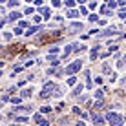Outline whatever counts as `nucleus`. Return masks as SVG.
<instances>
[{"mask_svg": "<svg viewBox=\"0 0 126 126\" xmlns=\"http://www.w3.org/2000/svg\"><path fill=\"white\" fill-rule=\"evenodd\" d=\"M106 123L110 126H123L124 124V117L115 113V111H108L106 113Z\"/></svg>", "mask_w": 126, "mask_h": 126, "instance_id": "obj_1", "label": "nucleus"}, {"mask_svg": "<svg viewBox=\"0 0 126 126\" xmlns=\"http://www.w3.org/2000/svg\"><path fill=\"white\" fill-rule=\"evenodd\" d=\"M57 90H59V86H57V84H53V82H47V84L44 86V90L40 92V97H42V99L51 97V95L57 93Z\"/></svg>", "mask_w": 126, "mask_h": 126, "instance_id": "obj_2", "label": "nucleus"}, {"mask_svg": "<svg viewBox=\"0 0 126 126\" xmlns=\"http://www.w3.org/2000/svg\"><path fill=\"white\" fill-rule=\"evenodd\" d=\"M80 68H82V59H77L73 64H69V66H68L66 69H64V73H68L69 77H73V75H75V73L79 71Z\"/></svg>", "mask_w": 126, "mask_h": 126, "instance_id": "obj_3", "label": "nucleus"}, {"mask_svg": "<svg viewBox=\"0 0 126 126\" xmlns=\"http://www.w3.org/2000/svg\"><path fill=\"white\" fill-rule=\"evenodd\" d=\"M20 16H22V15H20L18 11H13V13H9V15H7V20H11V22H13V20H18Z\"/></svg>", "mask_w": 126, "mask_h": 126, "instance_id": "obj_4", "label": "nucleus"}, {"mask_svg": "<svg viewBox=\"0 0 126 126\" xmlns=\"http://www.w3.org/2000/svg\"><path fill=\"white\" fill-rule=\"evenodd\" d=\"M66 15H68V18H77V16H80V13H79V11H75V9H69Z\"/></svg>", "mask_w": 126, "mask_h": 126, "instance_id": "obj_5", "label": "nucleus"}, {"mask_svg": "<svg viewBox=\"0 0 126 126\" xmlns=\"http://www.w3.org/2000/svg\"><path fill=\"white\" fill-rule=\"evenodd\" d=\"M42 29H44V28H40V26H38V28H37V26H35V28H29L28 31H26V35H28V37H29V35H33V33H37V31H42Z\"/></svg>", "mask_w": 126, "mask_h": 126, "instance_id": "obj_6", "label": "nucleus"}, {"mask_svg": "<svg viewBox=\"0 0 126 126\" xmlns=\"http://www.w3.org/2000/svg\"><path fill=\"white\" fill-rule=\"evenodd\" d=\"M80 49H86V46H82L80 42H73V51H80Z\"/></svg>", "mask_w": 126, "mask_h": 126, "instance_id": "obj_7", "label": "nucleus"}, {"mask_svg": "<svg viewBox=\"0 0 126 126\" xmlns=\"http://www.w3.org/2000/svg\"><path fill=\"white\" fill-rule=\"evenodd\" d=\"M93 123H95V124H99V126H101V124H104V119H102V117H101V115H93Z\"/></svg>", "mask_w": 126, "mask_h": 126, "instance_id": "obj_8", "label": "nucleus"}, {"mask_svg": "<svg viewBox=\"0 0 126 126\" xmlns=\"http://www.w3.org/2000/svg\"><path fill=\"white\" fill-rule=\"evenodd\" d=\"M97 53H99V44H97V46H95L93 49H92V53H90V59H92V60H95V57H97Z\"/></svg>", "mask_w": 126, "mask_h": 126, "instance_id": "obj_9", "label": "nucleus"}, {"mask_svg": "<svg viewBox=\"0 0 126 126\" xmlns=\"http://www.w3.org/2000/svg\"><path fill=\"white\" fill-rule=\"evenodd\" d=\"M102 73H104V75H111L113 71L110 69V66H108V64H104V66H102Z\"/></svg>", "mask_w": 126, "mask_h": 126, "instance_id": "obj_10", "label": "nucleus"}, {"mask_svg": "<svg viewBox=\"0 0 126 126\" xmlns=\"http://www.w3.org/2000/svg\"><path fill=\"white\" fill-rule=\"evenodd\" d=\"M84 77H86V84H88V88H92V77H90V71H86Z\"/></svg>", "mask_w": 126, "mask_h": 126, "instance_id": "obj_11", "label": "nucleus"}, {"mask_svg": "<svg viewBox=\"0 0 126 126\" xmlns=\"http://www.w3.org/2000/svg\"><path fill=\"white\" fill-rule=\"evenodd\" d=\"M9 102H11V104H20V102H22V99H20V97H11Z\"/></svg>", "mask_w": 126, "mask_h": 126, "instance_id": "obj_12", "label": "nucleus"}, {"mask_svg": "<svg viewBox=\"0 0 126 126\" xmlns=\"http://www.w3.org/2000/svg\"><path fill=\"white\" fill-rule=\"evenodd\" d=\"M82 88H84V84H79V86H77L75 90H73V95H79V93L82 92Z\"/></svg>", "mask_w": 126, "mask_h": 126, "instance_id": "obj_13", "label": "nucleus"}, {"mask_svg": "<svg viewBox=\"0 0 126 126\" xmlns=\"http://www.w3.org/2000/svg\"><path fill=\"white\" fill-rule=\"evenodd\" d=\"M31 95H33V90H31V88H29V90H24V92H22V97H31Z\"/></svg>", "mask_w": 126, "mask_h": 126, "instance_id": "obj_14", "label": "nucleus"}, {"mask_svg": "<svg viewBox=\"0 0 126 126\" xmlns=\"http://www.w3.org/2000/svg\"><path fill=\"white\" fill-rule=\"evenodd\" d=\"M95 97H97V99H99V102H101V99L104 97V92H102V90H97V92H95Z\"/></svg>", "mask_w": 126, "mask_h": 126, "instance_id": "obj_15", "label": "nucleus"}, {"mask_svg": "<svg viewBox=\"0 0 126 126\" xmlns=\"http://www.w3.org/2000/svg\"><path fill=\"white\" fill-rule=\"evenodd\" d=\"M40 13H42V16H44V18H49V9H47V7L40 9Z\"/></svg>", "mask_w": 126, "mask_h": 126, "instance_id": "obj_16", "label": "nucleus"}, {"mask_svg": "<svg viewBox=\"0 0 126 126\" xmlns=\"http://www.w3.org/2000/svg\"><path fill=\"white\" fill-rule=\"evenodd\" d=\"M119 84L123 86V88H126V75L124 77H121V80H119Z\"/></svg>", "mask_w": 126, "mask_h": 126, "instance_id": "obj_17", "label": "nucleus"}, {"mask_svg": "<svg viewBox=\"0 0 126 126\" xmlns=\"http://www.w3.org/2000/svg\"><path fill=\"white\" fill-rule=\"evenodd\" d=\"M64 6H66V7H69V9H71V7H73V6H75V2H73V0H68V2H66V4H64Z\"/></svg>", "mask_w": 126, "mask_h": 126, "instance_id": "obj_18", "label": "nucleus"}, {"mask_svg": "<svg viewBox=\"0 0 126 126\" xmlns=\"http://www.w3.org/2000/svg\"><path fill=\"white\" fill-rule=\"evenodd\" d=\"M117 6H119V4H117V2H111V0H110V2H108V7H111V9H115Z\"/></svg>", "mask_w": 126, "mask_h": 126, "instance_id": "obj_19", "label": "nucleus"}, {"mask_svg": "<svg viewBox=\"0 0 126 126\" xmlns=\"http://www.w3.org/2000/svg\"><path fill=\"white\" fill-rule=\"evenodd\" d=\"M55 53H59V47H57V46H53V47L49 49V55H55Z\"/></svg>", "mask_w": 126, "mask_h": 126, "instance_id": "obj_20", "label": "nucleus"}, {"mask_svg": "<svg viewBox=\"0 0 126 126\" xmlns=\"http://www.w3.org/2000/svg\"><path fill=\"white\" fill-rule=\"evenodd\" d=\"M40 111H42V113H49L51 108H49V106H42V110H40Z\"/></svg>", "mask_w": 126, "mask_h": 126, "instance_id": "obj_21", "label": "nucleus"}, {"mask_svg": "<svg viewBox=\"0 0 126 126\" xmlns=\"http://www.w3.org/2000/svg\"><path fill=\"white\" fill-rule=\"evenodd\" d=\"M71 28H73V29H80V28H82V24H79V22H73V24H71Z\"/></svg>", "mask_w": 126, "mask_h": 126, "instance_id": "obj_22", "label": "nucleus"}, {"mask_svg": "<svg viewBox=\"0 0 126 126\" xmlns=\"http://www.w3.org/2000/svg\"><path fill=\"white\" fill-rule=\"evenodd\" d=\"M73 84H75V77H69L68 79V86H73Z\"/></svg>", "mask_w": 126, "mask_h": 126, "instance_id": "obj_23", "label": "nucleus"}, {"mask_svg": "<svg viewBox=\"0 0 126 126\" xmlns=\"http://www.w3.org/2000/svg\"><path fill=\"white\" fill-rule=\"evenodd\" d=\"M79 13H80V15H82V16H84V15H88V9H86V7H84V6H82Z\"/></svg>", "mask_w": 126, "mask_h": 126, "instance_id": "obj_24", "label": "nucleus"}, {"mask_svg": "<svg viewBox=\"0 0 126 126\" xmlns=\"http://www.w3.org/2000/svg\"><path fill=\"white\" fill-rule=\"evenodd\" d=\"M115 79H117V73H115V71H113V73H111V75H110V82H113V80H115Z\"/></svg>", "mask_w": 126, "mask_h": 126, "instance_id": "obj_25", "label": "nucleus"}, {"mask_svg": "<svg viewBox=\"0 0 126 126\" xmlns=\"http://www.w3.org/2000/svg\"><path fill=\"white\" fill-rule=\"evenodd\" d=\"M73 113H79V115H80L82 111H80V108H79V106H75V108H73Z\"/></svg>", "mask_w": 126, "mask_h": 126, "instance_id": "obj_26", "label": "nucleus"}, {"mask_svg": "<svg viewBox=\"0 0 126 126\" xmlns=\"http://www.w3.org/2000/svg\"><path fill=\"white\" fill-rule=\"evenodd\" d=\"M11 37H13L11 33H4V38H6V40H11Z\"/></svg>", "mask_w": 126, "mask_h": 126, "instance_id": "obj_27", "label": "nucleus"}, {"mask_svg": "<svg viewBox=\"0 0 126 126\" xmlns=\"http://www.w3.org/2000/svg\"><path fill=\"white\" fill-rule=\"evenodd\" d=\"M95 84H102V77H97V79H95Z\"/></svg>", "mask_w": 126, "mask_h": 126, "instance_id": "obj_28", "label": "nucleus"}, {"mask_svg": "<svg viewBox=\"0 0 126 126\" xmlns=\"http://www.w3.org/2000/svg\"><path fill=\"white\" fill-rule=\"evenodd\" d=\"M119 16H121V18H126V11H121V13H119Z\"/></svg>", "mask_w": 126, "mask_h": 126, "instance_id": "obj_29", "label": "nucleus"}, {"mask_svg": "<svg viewBox=\"0 0 126 126\" xmlns=\"http://www.w3.org/2000/svg\"><path fill=\"white\" fill-rule=\"evenodd\" d=\"M40 126H49V123H47V121H44V119H42V123H40Z\"/></svg>", "mask_w": 126, "mask_h": 126, "instance_id": "obj_30", "label": "nucleus"}, {"mask_svg": "<svg viewBox=\"0 0 126 126\" xmlns=\"http://www.w3.org/2000/svg\"><path fill=\"white\" fill-rule=\"evenodd\" d=\"M75 126H84V123H82V121H80V123H77Z\"/></svg>", "mask_w": 126, "mask_h": 126, "instance_id": "obj_31", "label": "nucleus"}, {"mask_svg": "<svg viewBox=\"0 0 126 126\" xmlns=\"http://www.w3.org/2000/svg\"><path fill=\"white\" fill-rule=\"evenodd\" d=\"M0 75H2V71H0Z\"/></svg>", "mask_w": 126, "mask_h": 126, "instance_id": "obj_32", "label": "nucleus"}]
</instances>
